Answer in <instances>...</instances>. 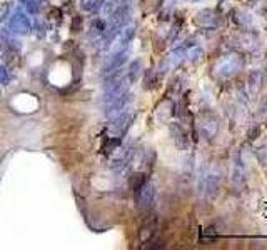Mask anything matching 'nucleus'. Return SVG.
Here are the masks:
<instances>
[{"instance_id": "obj_1", "label": "nucleus", "mask_w": 267, "mask_h": 250, "mask_svg": "<svg viewBox=\"0 0 267 250\" xmlns=\"http://www.w3.org/2000/svg\"><path fill=\"white\" fill-rule=\"evenodd\" d=\"M152 197H154V190L150 184H144L142 187H139L137 190H135V202H137V207L147 208L150 205V202H152Z\"/></svg>"}, {"instance_id": "obj_2", "label": "nucleus", "mask_w": 267, "mask_h": 250, "mask_svg": "<svg viewBox=\"0 0 267 250\" xmlns=\"http://www.w3.org/2000/svg\"><path fill=\"white\" fill-rule=\"evenodd\" d=\"M10 30H12V32H17V33H29V30H30L29 18L20 12L15 14L12 17V20H10Z\"/></svg>"}, {"instance_id": "obj_3", "label": "nucleus", "mask_w": 267, "mask_h": 250, "mask_svg": "<svg viewBox=\"0 0 267 250\" xmlns=\"http://www.w3.org/2000/svg\"><path fill=\"white\" fill-rule=\"evenodd\" d=\"M130 184H132L134 190H137L139 187H142V185L145 184L144 173H134V175H132V182H130Z\"/></svg>"}, {"instance_id": "obj_4", "label": "nucleus", "mask_w": 267, "mask_h": 250, "mask_svg": "<svg viewBox=\"0 0 267 250\" xmlns=\"http://www.w3.org/2000/svg\"><path fill=\"white\" fill-rule=\"evenodd\" d=\"M9 82H10L9 70H7L5 67H0V83H2V85H7Z\"/></svg>"}, {"instance_id": "obj_5", "label": "nucleus", "mask_w": 267, "mask_h": 250, "mask_svg": "<svg viewBox=\"0 0 267 250\" xmlns=\"http://www.w3.org/2000/svg\"><path fill=\"white\" fill-rule=\"evenodd\" d=\"M9 10H10V3H3V5H0V22H2L3 18L7 17Z\"/></svg>"}]
</instances>
